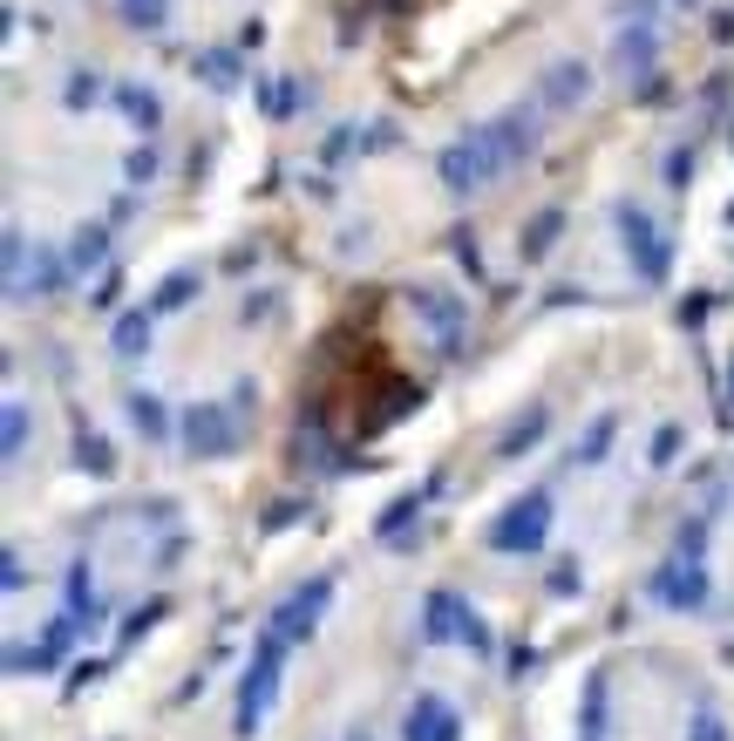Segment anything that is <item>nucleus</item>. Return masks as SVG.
Returning a JSON list of instances; mask_svg holds the SVG:
<instances>
[{"instance_id": "obj_1", "label": "nucleus", "mask_w": 734, "mask_h": 741, "mask_svg": "<svg viewBox=\"0 0 734 741\" xmlns=\"http://www.w3.org/2000/svg\"><path fill=\"white\" fill-rule=\"evenodd\" d=\"M524 150H530V116L517 110V116L490 123V130H476L469 143H455L449 157H442V177H449L455 191H476V184H490L497 170H511Z\"/></svg>"}, {"instance_id": "obj_2", "label": "nucleus", "mask_w": 734, "mask_h": 741, "mask_svg": "<svg viewBox=\"0 0 734 741\" xmlns=\"http://www.w3.org/2000/svg\"><path fill=\"white\" fill-rule=\"evenodd\" d=\"M286 647L280 633H266L259 653H252V667H245V687H239V734H259L266 721V707H272V687H280V667H286Z\"/></svg>"}, {"instance_id": "obj_3", "label": "nucleus", "mask_w": 734, "mask_h": 741, "mask_svg": "<svg viewBox=\"0 0 734 741\" xmlns=\"http://www.w3.org/2000/svg\"><path fill=\"white\" fill-rule=\"evenodd\" d=\"M544 510H551V490H538L530 503H517L511 518L497 524V545H503V551H530V545H538V531H544Z\"/></svg>"}, {"instance_id": "obj_4", "label": "nucleus", "mask_w": 734, "mask_h": 741, "mask_svg": "<svg viewBox=\"0 0 734 741\" xmlns=\"http://www.w3.org/2000/svg\"><path fill=\"white\" fill-rule=\"evenodd\" d=\"M653 592H660V605H687V612H694V605H707V572H700V565H694V572L673 565V572L653 578Z\"/></svg>"}, {"instance_id": "obj_5", "label": "nucleus", "mask_w": 734, "mask_h": 741, "mask_svg": "<svg viewBox=\"0 0 734 741\" xmlns=\"http://www.w3.org/2000/svg\"><path fill=\"white\" fill-rule=\"evenodd\" d=\"M409 741H455V714L436 694H422L415 714H409Z\"/></svg>"}, {"instance_id": "obj_6", "label": "nucleus", "mask_w": 734, "mask_h": 741, "mask_svg": "<svg viewBox=\"0 0 734 741\" xmlns=\"http://www.w3.org/2000/svg\"><path fill=\"white\" fill-rule=\"evenodd\" d=\"M585 82H592V75L578 68V62H558V68L544 75V102H551V110H571V102L585 95Z\"/></svg>"}, {"instance_id": "obj_7", "label": "nucleus", "mask_w": 734, "mask_h": 741, "mask_svg": "<svg viewBox=\"0 0 734 741\" xmlns=\"http://www.w3.org/2000/svg\"><path fill=\"white\" fill-rule=\"evenodd\" d=\"M626 239H632V245H640V272H646V279H660V272H667V245H660V239H653V225H646L640 212H632V218H626Z\"/></svg>"}, {"instance_id": "obj_8", "label": "nucleus", "mask_w": 734, "mask_h": 741, "mask_svg": "<svg viewBox=\"0 0 734 741\" xmlns=\"http://www.w3.org/2000/svg\"><path fill=\"white\" fill-rule=\"evenodd\" d=\"M191 449H232V436H224V416L218 408H205V416H191Z\"/></svg>"}, {"instance_id": "obj_9", "label": "nucleus", "mask_w": 734, "mask_h": 741, "mask_svg": "<svg viewBox=\"0 0 734 741\" xmlns=\"http://www.w3.org/2000/svg\"><path fill=\"white\" fill-rule=\"evenodd\" d=\"M123 21H130V28H157V21H164V0H123Z\"/></svg>"}, {"instance_id": "obj_10", "label": "nucleus", "mask_w": 734, "mask_h": 741, "mask_svg": "<svg viewBox=\"0 0 734 741\" xmlns=\"http://www.w3.org/2000/svg\"><path fill=\"white\" fill-rule=\"evenodd\" d=\"M687 741H727V734H721V721H714V707H707V701L694 707V728H687Z\"/></svg>"}, {"instance_id": "obj_11", "label": "nucleus", "mask_w": 734, "mask_h": 741, "mask_svg": "<svg viewBox=\"0 0 734 741\" xmlns=\"http://www.w3.org/2000/svg\"><path fill=\"white\" fill-rule=\"evenodd\" d=\"M123 110H130L137 123H157V95H150V89H123Z\"/></svg>"}, {"instance_id": "obj_12", "label": "nucleus", "mask_w": 734, "mask_h": 741, "mask_svg": "<svg viewBox=\"0 0 734 741\" xmlns=\"http://www.w3.org/2000/svg\"><path fill=\"white\" fill-rule=\"evenodd\" d=\"M143 334H150V327H137V320H130V327H116V347L130 354V347H143Z\"/></svg>"}]
</instances>
